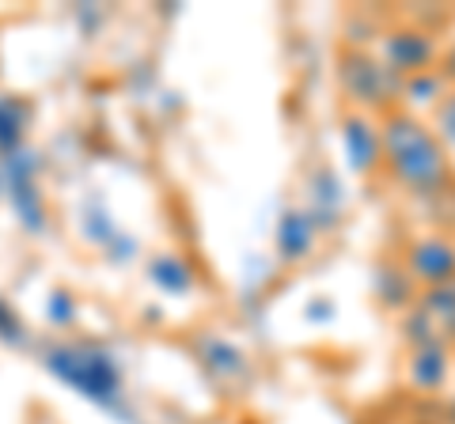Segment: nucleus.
Returning <instances> with one entry per match:
<instances>
[{
	"label": "nucleus",
	"instance_id": "obj_1",
	"mask_svg": "<svg viewBox=\"0 0 455 424\" xmlns=\"http://www.w3.org/2000/svg\"><path fill=\"white\" fill-rule=\"evenodd\" d=\"M379 160H387L391 175L410 193H440L451 182L448 148L429 125L410 110H387L379 130Z\"/></svg>",
	"mask_w": 455,
	"mask_h": 424
},
{
	"label": "nucleus",
	"instance_id": "obj_2",
	"mask_svg": "<svg viewBox=\"0 0 455 424\" xmlns=\"http://www.w3.org/2000/svg\"><path fill=\"white\" fill-rule=\"evenodd\" d=\"M46 372L57 375L65 387L80 390L95 405H118L122 398V372L107 349L92 342H53L42 349Z\"/></svg>",
	"mask_w": 455,
	"mask_h": 424
},
{
	"label": "nucleus",
	"instance_id": "obj_3",
	"mask_svg": "<svg viewBox=\"0 0 455 424\" xmlns=\"http://www.w3.org/2000/svg\"><path fill=\"white\" fill-rule=\"evenodd\" d=\"M338 83L353 103L383 110V114H387L391 103L398 98V91H403V80L391 76L376 58H368V53H361V50H346L338 58Z\"/></svg>",
	"mask_w": 455,
	"mask_h": 424
},
{
	"label": "nucleus",
	"instance_id": "obj_4",
	"mask_svg": "<svg viewBox=\"0 0 455 424\" xmlns=\"http://www.w3.org/2000/svg\"><path fill=\"white\" fill-rule=\"evenodd\" d=\"M35 175H38V160L27 148H20L16 155H4V160H0V182H4L12 212L20 216V224L27 232L46 228V201H42V190H38Z\"/></svg>",
	"mask_w": 455,
	"mask_h": 424
},
{
	"label": "nucleus",
	"instance_id": "obj_5",
	"mask_svg": "<svg viewBox=\"0 0 455 424\" xmlns=\"http://www.w3.org/2000/svg\"><path fill=\"white\" fill-rule=\"evenodd\" d=\"M433 61H436V42L421 27H398V31L383 38V68L398 80L433 73Z\"/></svg>",
	"mask_w": 455,
	"mask_h": 424
},
{
	"label": "nucleus",
	"instance_id": "obj_6",
	"mask_svg": "<svg viewBox=\"0 0 455 424\" xmlns=\"http://www.w3.org/2000/svg\"><path fill=\"white\" fill-rule=\"evenodd\" d=\"M406 273H414V280H421V288L455 280V247L440 235L418 239V243L406 250Z\"/></svg>",
	"mask_w": 455,
	"mask_h": 424
},
{
	"label": "nucleus",
	"instance_id": "obj_7",
	"mask_svg": "<svg viewBox=\"0 0 455 424\" xmlns=\"http://www.w3.org/2000/svg\"><path fill=\"white\" fill-rule=\"evenodd\" d=\"M425 322L433 326L440 345H455V280H444V285L421 288L418 303H414Z\"/></svg>",
	"mask_w": 455,
	"mask_h": 424
},
{
	"label": "nucleus",
	"instance_id": "obj_8",
	"mask_svg": "<svg viewBox=\"0 0 455 424\" xmlns=\"http://www.w3.org/2000/svg\"><path fill=\"white\" fill-rule=\"evenodd\" d=\"M341 140H346L349 167L357 175H368L379 163V130L364 114H349L341 122Z\"/></svg>",
	"mask_w": 455,
	"mask_h": 424
},
{
	"label": "nucleus",
	"instance_id": "obj_9",
	"mask_svg": "<svg viewBox=\"0 0 455 424\" xmlns=\"http://www.w3.org/2000/svg\"><path fill=\"white\" fill-rule=\"evenodd\" d=\"M410 379H414V387L425 390V394L444 387V379H448V345H440V342L414 345V357H410Z\"/></svg>",
	"mask_w": 455,
	"mask_h": 424
},
{
	"label": "nucleus",
	"instance_id": "obj_10",
	"mask_svg": "<svg viewBox=\"0 0 455 424\" xmlns=\"http://www.w3.org/2000/svg\"><path fill=\"white\" fill-rule=\"evenodd\" d=\"M311 239H315V224L304 212H284L277 228V250L284 262H300L311 254Z\"/></svg>",
	"mask_w": 455,
	"mask_h": 424
},
{
	"label": "nucleus",
	"instance_id": "obj_11",
	"mask_svg": "<svg viewBox=\"0 0 455 424\" xmlns=\"http://www.w3.org/2000/svg\"><path fill=\"white\" fill-rule=\"evenodd\" d=\"M27 118H31V106H27L23 98L0 95V160H4V155H16L23 148Z\"/></svg>",
	"mask_w": 455,
	"mask_h": 424
},
{
	"label": "nucleus",
	"instance_id": "obj_12",
	"mask_svg": "<svg viewBox=\"0 0 455 424\" xmlns=\"http://www.w3.org/2000/svg\"><path fill=\"white\" fill-rule=\"evenodd\" d=\"M202 360L212 375H239L243 372V357L224 342H202Z\"/></svg>",
	"mask_w": 455,
	"mask_h": 424
},
{
	"label": "nucleus",
	"instance_id": "obj_13",
	"mask_svg": "<svg viewBox=\"0 0 455 424\" xmlns=\"http://www.w3.org/2000/svg\"><path fill=\"white\" fill-rule=\"evenodd\" d=\"M379 300H383V303H391L395 310H398V307H410V303H414V288H410V273H391V270H383V273H379Z\"/></svg>",
	"mask_w": 455,
	"mask_h": 424
},
{
	"label": "nucleus",
	"instance_id": "obj_14",
	"mask_svg": "<svg viewBox=\"0 0 455 424\" xmlns=\"http://www.w3.org/2000/svg\"><path fill=\"white\" fill-rule=\"evenodd\" d=\"M152 280L167 292H187L190 288V270L179 258H156L152 265Z\"/></svg>",
	"mask_w": 455,
	"mask_h": 424
},
{
	"label": "nucleus",
	"instance_id": "obj_15",
	"mask_svg": "<svg viewBox=\"0 0 455 424\" xmlns=\"http://www.w3.org/2000/svg\"><path fill=\"white\" fill-rule=\"evenodd\" d=\"M0 342H8V345L23 342V322H20V315L4 300H0Z\"/></svg>",
	"mask_w": 455,
	"mask_h": 424
},
{
	"label": "nucleus",
	"instance_id": "obj_16",
	"mask_svg": "<svg viewBox=\"0 0 455 424\" xmlns=\"http://www.w3.org/2000/svg\"><path fill=\"white\" fill-rule=\"evenodd\" d=\"M50 303H53L50 315H53L57 326H68V322H73V310H68V303H73V300H68V292H53Z\"/></svg>",
	"mask_w": 455,
	"mask_h": 424
},
{
	"label": "nucleus",
	"instance_id": "obj_17",
	"mask_svg": "<svg viewBox=\"0 0 455 424\" xmlns=\"http://www.w3.org/2000/svg\"><path fill=\"white\" fill-rule=\"evenodd\" d=\"M436 73H440V80L455 83V46L444 53V58H440V68H436Z\"/></svg>",
	"mask_w": 455,
	"mask_h": 424
},
{
	"label": "nucleus",
	"instance_id": "obj_18",
	"mask_svg": "<svg viewBox=\"0 0 455 424\" xmlns=\"http://www.w3.org/2000/svg\"><path fill=\"white\" fill-rule=\"evenodd\" d=\"M440 417H444V424H455V398H448L440 405Z\"/></svg>",
	"mask_w": 455,
	"mask_h": 424
}]
</instances>
